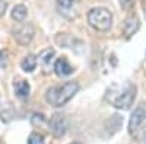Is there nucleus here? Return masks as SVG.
Returning a JSON list of instances; mask_svg holds the SVG:
<instances>
[{
	"instance_id": "obj_1",
	"label": "nucleus",
	"mask_w": 146,
	"mask_h": 144,
	"mask_svg": "<svg viewBox=\"0 0 146 144\" xmlns=\"http://www.w3.org/2000/svg\"><path fill=\"white\" fill-rule=\"evenodd\" d=\"M136 86L130 82L123 83L121 86L113 85L107 92V101L117 109H129L136 99Z\"/></svg>"
},
{
	"instance_id": "obj_2",
	"label": "nucleus",
	"mask_w": 146,
	"mask_h": 144,
	"mask_svg": "<svg viewBox=\"0 0 146 144\" xmlns=\"http://www.w3.org/2000/svg\"><path fill=\"white\" fill-rule=\"evenodd\" d=\"M78 90H79V83L69 80L64 82L63 85H57L48 89L45 93V101L54 108H62L70 99H73V96L78 93Z\"/></svg>"
},
{
	"instance_id": "obj_3",
	"label": "nucleus",
	"mask_w": 146,
	"mask_h": 144,
	"mask_svg": "<svg viewBox=\"0 0 146 144\" xmlns=\"http://www.w3.org/2000/svg\"><path fill=\"white\" fill-rule=\"evenodd\" d=\"M88 23L96 31L107 32L113 25V15L105 7H94L88 12Z\"/></svg>"
},
{
	"instance_id": "obj_4",
	"label": "nucleus",
	"mask_w": 146,
	"mask_h": 144,
	"mask_svg": "<svg viewBox=\"0 0 146 144\" xmlns=\"http://www.w3.org/2000/svg\"><path fill=\"white\" fill-rule=\"evenodd\" d=\"M67 128H69L67 118L62 114H54L48 121V130L56 138L63 137L67 133Z\"/></svg>"
},
{
	"instance_id": "obj_5",
	"label": "nucleus",
	"mask_w": 146,
	"mask_h": 144,
	"mask_svg": "<svg viewBox=\"0 0 146 144\" xmlns=\"http://www.w3.org/2000/svg\"><path fill=\"white\" fill-rule=\"evenodd\" d=\"M35 35V28L32 23H23L22 26L13 31V38L19 45H28Z\"/></svg>"
},
{
	"instance_id": "obj_6",
	"label": "nucleus",
	"mask_w": 146,
	"mask_h": 144,
	"mask_svg": "<svg viewBox=\"0 0 146 144\" xmlns=\"http://www.w3.org/2000/svg\"><path fill=\"white\" fill-rule=\"evenodd\" d=\"M145 119H146V106L142 103L140 106H137L136 109L133 111V114L130 116V122H129V131H130V134H136V131L143 124Z\"/></svg>"
},
{
	"instance_id": "obj_7",
	"label": "nucleus",
	"mask_w": 146,
	"mask_h": 144,
	"mask_svg": "<svg viewBox=\"0 0 146 144\" xmlns=\"http://www.w3.org/2000/svg\"><path fill=\"white\" fill-rule=\"evenodd\" d=\"M140 28V20L139 18L133 13V15H129L126 19H124V23H123V34L126 38H130L131 35H135Z\"/></svg>"
},
{
	"instance_id": "obj_8",
	"label": "nucleus",
	"mask_w": 146,
	"mask_h": 144,
	"mask_svg": "<svg viewBox=\"0 0 146 144\" xmlns=\"http://www.w3.org/2000/svg\"><path fill=\"white\" fill-rule=\"evenodd\" d=\"M54 71L57 76L63 77V76H69L73 73V67L70 66V63L67 61L66 57H60L54 64Z\"/></svg>"
},
{
	"instance_id": "obj_9",
	"label": "nucleus",
	"mask_w": 146,
	"mask_h": 144,
	"mask_svg": "<svg viewBox=\"0 0 146 144\" xmlns=\"http://www.w3.org/2000/svg\"><path fill=\"white\" fill-rule=\"evenodd\" d=\"M13 89H15V93L19 99H27L29 96V92H31L29 83L23 79H16L13 82Z\"/></svg>"
},
{
	"instance_id": "obj_10",
	"label": "nucleus",
	"mask_w": 146,
	"mask_h": 144,
	"mask_svg": "<svg viewBox=\"0 0 146 144\" xmlns=\"http://www.w3.org/2000/svg\"><path fill=\"white\" fill-rule=\"evenodd\" d=\"M53 57H54V50L53 48H47V50H42L40 53L38 60H40V64H41V67L44 70V73H48V70H50Z\"/></svg>"
},
{
	"instance_id": "obj_11",
	"label": "nucleus",
	"mask_w": 146,
	"mask_h": 144,
	"mask_svg": "<svg viewBox=\"0 0 146 144\" xmlns=\"http://www.w3.org/2000/svg\"><path fill=\"white\" fill-rule=\"evenodd\" d=\"M36 57L34 55V54H29V55H27L25 58L22 60V63H21V67H22V70L23 71H27V73H31V71H34L35 70V67H36Z\"/></svg>"
},
{
	"instance_id": "obj_12",
	"label": "nucleus",
	"mask_w": 146,
	"mask_h": 144,
	"mask_svg": "<svg viewBox=\"0 0 146 144\" xmlns=\"http://www.w3.org/2000/svg\"><path fill=\"white\" fill-rule=\"evenodd\" d=\"M27 13H28V10L27 7L23 6V5H16L13 7V10H12V19L16 20V22H23L27 18Z\"/></svg>"
},
{
	"instance_id": "obj_13",
	"label": "nucleus",
	"mask_w": 146,
	"mask_h": 144,
	"mask_svg": "<svg viewBox=\"0 0 146 144\" xmlns=\"http://www.w3.org/2000/svg\"><path fill=\"white\" fill-rule=\"evenodd\" d=\"M75 5H76V0H57V6L60 12H63V13L69 12Z\"/></svg>"
},
{
	"instance_id": "obj_14",
	"label": "nucleus",
	"mask_w": 146,
	"mask_h": 144,
	"mask_svg": "<svg viewBox=\"0 0 146 144\" xmlns=\"http://www.w3.org/2000/svg\"><path fill=\"white\" fill-rule=\"evenodd\" d=\"M28 144H44V135L40 133H32L28 137Z\"/></svg>"
},
{
	"instance_id": "obj_15",
	"label": "nucleus",
	"mask_w": 146,
	"mask_h": 144,
	"mask_svg": "<svg viewBox=\"0 0 146 144\" xmlns=\"http://www.w3.org/2000/svg\"><path fill=\"white\" fill-rule=\"evenodd\" d=\"M9 64V51L7 50H0V67L5 68Z\"/></svg>"
},
{
	"instance_id": "obj_16",
	"label": "nucleus",
	"mask_w": 146,
	"mask_h": 144,
	"mask_svg": "<svg viewBox=\"0 0 146 144\" xmlns=\"http://www.w3.org/2000/svg\"><path fill=\"white\" fill-rule=\"evenodd\" d=\"M31 122H32L34 125L42 124V122H44V115H42V114H34L32 118H31Z\"/></svg>"
},
{
	"instance_id": "obj_17",
	"label": "nucleus",
	"mask_w": 146,
	"mask_h": 144,
	"mask_svg": "<svg viewBox=\"0 0 146 144\" xmlns=\"http://www.w3.org/2000/svg\"><path fill=\"white\" fill-rule=\"evenodd\" d=\"M118 2H120V6L124 10H129L133 7V0H118Z\"/></svg>"
},
{
	"instance_id": "obj_18",
	"label": "nucleus",
	"mask_w": 146,
	"mask_h": 144,
	"mask_svg": "<svg viewBox=\"0 0 146 144\" xmlns=\"http://www.w3.org/2000/svg\"><path fill=\"white\" fill-rule=\"evenodd\" d=\"M6 2L5 0H0V18H2L3 15H5V12H6Z\"/></svg>"
},
{
	"instance_id": "obj_19",
	"label": "nucleus",
	"mask_w": 146,
	"mask_h": 144,
	"mask_svg": "<svg viewBox=\"0 0 146 144\" xmlns=\"http://www.w3.org/2000/svg\"><path fill=\"white\" fill-rule=\"evenodd\" d=\"M70 144H82V143H79V141H73V143H70Z\"/></svg>"
},
{
	"instance_id": "obj_20",
	"label": "nucleus",
	"mask_w": 146,
	"mask_h": 144,
	"mask_svg": "<svg viewBox=\"0 0 146 144\" xmlns=\"http://www.w3.org/2000/svg\"><path fill=\"white\" fill-rule=\"evenodd\" d=\"M145 141H146V131H145Z\"/></svg>"
}]
</instances>
